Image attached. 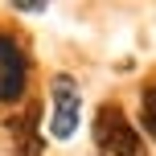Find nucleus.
<instances>
[{
	"label": "nucleus",
	"mask_w": 156,
	"mask_h": 156,
	"mask_svg": "<svg viewBox=\"0 0 156 156\" xmlns=\"http://www.w3.org/2000/svg\"><path fill=\"white\" fill-rule=\"evenodd\" d=\"M37 115H41V107H37V103H29L25 115L8 123L12 144H16V156H41V148H45V140L37 136Z\"/></svg>",
	"instance_id": "4"
},
{
	"label": "nucleus",
	"mask_w": 156,
	"mask_h": 156,
	"mask_svg": "<svg viewBox=\"0 0 156 156\" xmlns=\"http://www.w3.org/2000/svg\"><path fill=\"white\" fill-rule=\"evenodd\" d=\"M49 90H54V119H49V136H54V140H70V136L78 132V107H82V94H78V86H74L70 74H54Z\"/></svg>",
	"instance_id": "3"
},
{
	"label": "nucleus",
	"mask_w": 156,
	"mask_h": 156,
	"mask_svg": "<svg viewBox=\"0 0 156 156\" xmlns=\"http://www.w3.org/2000/svg\"><path fill=\"white\" fill-rule=\"evenodd\" d=\"M140 123H144V132L156 140V82L144 86V99H140Z\"/></svg>",
	"instance_id": "5"
},
{
	"label": "nucleus",
	"mask_w": 156,
	"mask_h": 156,
	"mask_svg": "<svg viewBox=\"0 0 156 156\" xmlns=\"http://www.w3.org/2000/svg\"><path fill=\"white\" fill-rule=\"evenodd\" d=\"M94 148L99 156H148L140 132L127 123L119 103H103L94 111Z\"/></svg>",
	"instance_id": "1"
},
{
	"label": "nucleus",
	"mask_w": 156,
	"mask_h": 156,
	"mask_svg": "<svg viewBox=\"0 0 156 156\" xmlns=\"http://www.w3.org/2000/svg\"><path fill=\"white\" fill-rule=\"evenodd\" d=\"M29 86V54L12 33H0V103H21Z\"/></svg>",
	"instance_id": "2"
}]
</instances>
